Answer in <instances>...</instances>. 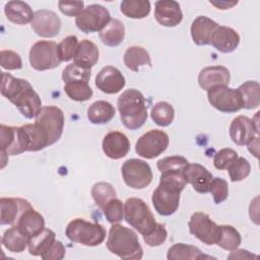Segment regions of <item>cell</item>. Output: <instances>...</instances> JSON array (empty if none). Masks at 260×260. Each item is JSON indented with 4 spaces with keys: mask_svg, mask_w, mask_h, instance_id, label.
Here are the masks:
<instances>
[{
    "mask_svg": "<svg viewBox=\"0 0 260 260\" xmlns=\"http://www.w3.org/2000/svg\"><path fill=\"white\" fill-rule=\"evenodd\" d=\"M1 94L12 103L27 119L36 118L41 111L42 101L31 84L22 78L2 72Z\"/></svg>",
    "mask_w": 260,
    "mask_h": 260,
    "instance_id": "1",
    "label": "cell"
},
{
    "mask_svg": "<svg viewBox=\"0 0 260 260\" xmlns=\"http://www.w3.org/2000/svg\"><path fill=\"white\" fill-rule=\"evenodd\" d=\"M186 184L183 172H162L159 184L151 196L155 211L164 216L174 214L179 208L180 195Z\"/></svg>",
    "mask_w": 260,
    "mask_h": 260,
    "instance_id": "2",
    "label": "cell"
},
{
    "mask_svg": "<svg viewBox=\"0 0 260 260\" xmlns=\"http://www.w3.org/2000/svg\"><path fill=\"white\" fill-rule=\"evenodd\" d=\"M107 248L125 260H139L143 256V249L135 232L118 223H113L110 228Z\"/></svg>",
    "mask_w": 260,
    "mask_h": 260,
    "instance_id": "3",
    "label": "cell"
},
{
    "mask_svg": "<svg viewBox=\"0 0 260 260\" xmlns=\"http://www.w3.org/2000/svg\"><path fill=\"white\" fill-rule=\"evenodd\" d=\"M117 108L123 125L129 130H136L142 127L148 116L145 98L135 88L122 92L118 98Z\"/></svg>",
    "mask_w": 260,
    "mask_h": 260,
    "instance_id": "4",
    "label": "cell"
},
{
    "mask_svg": "<svg viewBox=\"0 0 260 260\" xmlns=\"http://www.w3.org/2000/svg\"><path fill=\"white\" fill-rule=\"evenodd\" d=\"M64 113L56 106H45L35 118V127L47 146L56 143L64 130Z\"/></svg>",
    "mask_w": 260,
    "mask_h": 260,
    "instance_id": "5",
    "label": "cell"
},
{
    "mask_svg": "<svg viewBox=\"0 0 260 260\" xmlns=\"http://www.w3.org/2000/svg\"><path fill=\"white\" fill-rule=\"evenodd\" d=\"M65 235L71 242L87 247H95L104 242L107 232L98 222H90L83 218H74L67 224Z\"/></svg>",
    "mask_w": 260,
    "mask_h": 260,
    "instance_id": "6",
    "label": "cell"
},
{
    "mask_svg": "<svg viewBox=\"0 0 260 260\" xmlns=\"http://www.w3.org/2000/svg\"><path fill=\"white\" fill-rule=\"evenodd\" d=\"M124 217L126 222L142 236L150 233L157 223L148 205L136 197L128 198L125 201Z\"/></svg>",
    "mask_w": 260,
    "mask_h": 260,
    "instance_id": "7",
    "label": "cell"
},
{
    "mask_svg": "<svg viewBox=\"0 0 260 260\" xmlns=\"http://www.w3.org/2000/svg\"><path fill=\"white\" fill-rule=\"evenodd\" d=\"M0 147L3 169L9 155H18L22 152L29 151L28 136L22 126L0 125Z\"/></svg>",
    "mask_w": 260,
    "mask_h": 260,
    "instance_id": "8",
    "label": "cell"
},
{
    "mask_svg": "<svg viewBox=\"0 0 260 260\" xmlns=\"http://www.w3.org/2000/svg\"><path fill=\"white\" fill-rule=\"evenodd\" d=\"M122 178L125 184L132 189H144L152 181L153 175L150 166L138 158H129L122 165Z\"/></svg>",
    "mask_w": 260,
    "mask_h": 260,
    "instance_id": "9",
    "label": "cell"
},
{
    "mask_svg": "<svg viewBox=\"0 0 260 260\" xmlns=\"http://www.w3.org/2000/svg\"><path fill=\"white\" fill-rule=\"evenodd\" d=\"M30 66L37 71H45L58 67L61 63L57 44L53 41H38L29 50Z\"/></svg>",
    "mask_w": 260,
    "mask_h": 260,
    "instance_id": "10",
    "label": "cell"
},
{
    "mask_svg": "<svg viewBox=\"0 0 260 260\" xmlns=\"http://www.w3.org/2000/svg\"><path fill=\"white\" fill-rule=\"evenodd\" d=\"M111 20L109 10L100 4H91L75 17V24L84 34L101 31Z\"/></svg>",
    "mask_w": 260,
    "mask_h": 260,
    "instance_id": "11",
    "label": "cell"
},
{
    "mask_svg": "<svg viewBox=\"0 0 260 260\" xmlns=\"http://www.w3.org/2000/svg\"><path fill=\"white\" fill-rule=\"evenodd\" d=\"M169 135L158 129H151L141 135L135 144L136 153L147 159L160 155L169 146Z\"/></svg>",
    "mask_w": 260,
    "mask_h": 260,
    "instance_id": "12",
    "label": "cell"
},
{
    "mask_svg": "<svg viewBox=\"0 0 260 260\" xmlns=\"http://www.w3.org/2000/svg\"><path fill=\"white\" fill-rule=\"evenodd\" d=\"M188 226L190 234L205 245H214L219 239L220 225L216 224V222L204 212H194L190 217Z\"/></svg>",
    "mask_w": 260,
    "mask_h": 260,
    "instance_id": "13",
    "label": "cell"
},
{
    "mask_svg": "<svg viewBox=\"0 0 260 260\" xmlns=\"http://www.w3.org/2000/svg\"><path fill=\"white\" fill-rule=\"evenodd\" d=\"M209 104L219 112L236 113L243 109L238 89L229 86H216L207 90Z\"/></svg>",
    "mask_w": 260,
    "mask_h": 260,
    "instance_id": "14",
    "label": "cell"
},
{
    "mask_svg": "<svg viewBox=\"0 0 260 260\" xmlns=\"http://www.w3.org/2000/svg\"><path fill=\"white\" fill-rule=\"evenodd\" d=\"M30 26L39 37L54 38L60 32L61 20L54 11L41 9L35 12Z\"/></svg>",
    "mask_w": 260,
    "mask_h": 260,
    "instance_id": "15",
    "label": "cell"
},
{
    "mask_svg": "<svg viewBox=\"0 0 260 260\" xmlns=\"http://www.w3.org/2000/svg\"><path fill=\"white\" fill-rule=\"evenodd\" d=\"M30 207L32 206L26 199L2 197L0 199V223L2 225L17 224L20 216Z\"/></svg>",
    "mask_w": 260,
    "mask_h": 260,
    "instance_id": "16",
    "label": "cell"
},
{
    "mask_svg": "<svg viewBox=\"0 0 260 260\" xmlns=\"http://www.w3.org/2000/svg\"><path fill=\"white\" fill-rule=\"evenodd\" d=\"M94 83L102 92L115 94L124 88L126 80L118 68L114 66H106L96 74Z\"/></svg>",
    "mask_w": 260,
    "mask_h": 260,
    "instance_id": "17",
    "label": "cell"
},
{
    "mask_svg": "<svg viewBox=\"0 0 260 260\" xmlns=\"http://www.w3.org/2000/svg\"><path fill=\"white\" fill-rule=\"evenodd\" d=\"M229 132L232 141L240 146L247 145L255 136L259 135V130L256 129L252 119L242 115L233 119Z\"/></svg>",
    "mask_w": 260,
    "mask_h": 260,
    "instance_id": "18",
    "label": "cell"
},
{
    "mask_svg": "<svg viewBox=\"0 0 260 260\" xmlns=\"http://www.w3.org/2000/svg\"><path fill=\"white\" fill-rule=\"evenodd\" d=\"M154 18L162 26H177L183 19V13L180 4L174 0L156 1L154 8Z\"/></svg>",
    "mask_w": 260,
    "mask_h": 260,
    "instance_id": "19",
    "label": "cell"
},
{
    "mask_svg": "<svg viewBox=\"0 0 260 260\" xmlns=\"http://www.w3.org/2000/svg\"><path fill=\"white\" fill-rule=\"evenodd\" d=\"M183 175L187 184H191L196 192L201 194L209 192L213 176L202 165L188 164L183 171Z\"/></svg>",
    "mask_w": 260,
    "mask_h": 260,
    "instance_id": "20",
    "label": "cell"
},
{
    "mask_svg": "<svg viewBox=\"0 0 260 260\" xmlns=\"http://www.w3.org/2000/svg\"><path fill=\"white\" fill-rule=\"evenodd\" d=\"M104 153L112 159H120L126 156L130 150V141L128 137L120 131H111L107 133L102 142Z\"/></svg>",
    "mask_w": 260,
    "mask_h": 260,
    "instance_id": "21",
    "label": "cell"
},
{
    "mask_svg": "<svg viewBox=\"0 0 260 260\" xmlns=\"http://www.w3.org/2000/svg\"><path fill=\"white\" fill-rule=\"evenodd\" d=\"M231 73L228 68L221 65L203 68L198 75V84L204 90H209L216 86H229Z\"/></svg>",
    "mask_w": 260,
    "mask_h": 260,
    "instance_id": "22",
    "label": "cell"
},
{
    "mask_svg": "<svg viewBox=\"0 0 260 260\" xmlns=\"http://www.w3.org/2000/svg\"><path fill=\"white\" fill-rule=\"evenodd\" d=\"M239 44V34L234 28L224 25H218L210 40V45H212L218 52L224 54L234 52Z\"/></svg>",
    "mask_w": 260,
    "mask_h": 260,
    "instance_id": "23",
    "label": "cell"
},
{
    "mask_svg": "<svg viewBox=\"0 0 260 260\" xmlns=\"http://www.w3.org/2000/svg\"><path fill=\"white\" fill-rule=\"evenodd\" d=\"M218 26V23L212 20L211 18L200 15L197 16L191 24V37L197 46H206L210 45L211 37L215 30V28Z\"/></svg>",
    "mask_w": 260,
    "mask_h": 260,
    "instance_id": "24",
    "label": "cell"
},
{
    "mask_svg": "<svg viewBox=\"0 0 260 260\" xmlns=\"http://www.w3.org/2000/svg\"><path fill=\"white\" fill-rule=\"evenodd\" d=\"M99 58L100 51L98 46L93 42L85 39L78 43L73 63L80 67L90 69L98 63Z\"/></svg>",
    "mask_w": 260,
    "mask_h": 260,
    "instance_id": "25",
    "label": "cell"
},
{
    "mask_svg": "<svg viewBox=\"0 0 260 260\" xmlns=\"http://www.w3.org/2000/svg\"><path fill=\"white\" fill-rule=\"evenodd\" d=\"M4 13L9 21L19 25H25L31 22L35 15L26 2L17 0L8 1L4 6Z\"/></svg>",
    "mask_w": 260,
    "mask_h": 260,
    "instance_id": "26",
    "label": "cell"
},
{
    "mask_svg": "<svg viewBox=\"0 0 260 260\" xmlns=\"http://www.w3.org/2000/svg\"><path fill=\"white\" fill-rule=\"evenodd\" d=\"M17 225L25 237L29 239L45 229V218L34 207H30L20 216Z\"/></svg>",
    "mask_w": 260,
    "mask_h": 260,
    "instance_id": "27",
    "label": "cell"
},
{
    "mask_svg": "<svg viewBox=\"0 0 260 260\" xmlns=\"http://www.w3.org/2000/svg\"><path fill=\"white\" fill-rule=\"evenodd\" d=\"M116 114L114 106L107 101H96L92 103L87 109V119L90 123L102 125L109 123Z\"/></svg>",
    "mask_w": 260,
    "mask_h": 260,
    "instance_id": "28",
    "label": "cell"
},
{
    "mask_svg": "<svg viewBox=\"0 0 260 260\" xmlns=\"http://www.w3.org/2000/svg\"><path fill=\"white\" fill-rule=\"evenodd\" d=\"M125 66L131 71L138 72L143 66H151V59L149 53L139 46H131L127 48L123 55Z\"/></svg>",
    "mask_w": 260,
    "mask_h": 260,
    "instance_id": "29",
    "label": "cell"
},
{
    "mask_svg": "<svg viewBox=\"0 0 260 260\" xmlns=\"http://www.w3.org/2000/svg\"><path fill=\"white\" fill-rule=\"evenodd\" d=\"M56 241L55 233L50 229H44L27 241L28 253L32 256H42Z\"/></svg>",
    "mask_w": 260,
    "mask_h": 260,
    "instance_id": "30",
    "label": "cell"
},
{
    "mask_svg": "<svg viewBox=\"0 0 260 260\" xmlns=\"http://www.w3.org/2000/svg\"><path fill=\"white\" fill-rule=\"evenodd\" d=\"M99 37L104 45L108 47H117L124 41L125 26L119 19H111L100 31Z\"/></svg>",
    "mask_w": 260,
    "mask_h": 260,
    "instance_id": "31",
    "label": "cell"
},
{
    "mask_svg": "<svg viewBox=\"0 0 260 260\" xmlns=\"http://www.w3.org/2000/svg\"><path fill=\"white\" fill-rule=\"evenodd\" d=\"M28 239L20 231L17 224L6 230L2 236V245L5 249L12 253H21L27 246Z\"/></svg>",
    "mask_w": 260,
    "mask_h": 260,
    "instance_id": "32",
    "label": "cell"
},
{
    "mask_svg": "<svg viewBox=\"0 0 260 260\" xmlns=\"http://www.w3.org/2000/svg\"><path fill=\"white\" fill-rule=\"evenodd\" d=\"M243 108L256 109L260 105V84L255 80H248L242 83L238 88Z\"/></svg>",
    "mask_w": 260,
    "mask_h": 260,
    "instance_id": "33",
    "label": "cell"
},
{
    "mask_svg": "<svg viewBox=\"0 0 260 260\" xmlns=\"http://www.w3.org/2000/svg\"><path fill=\"white\" fill-rule=\"evenodd\" d=\"M167 258L169 260H200L209 257L205 256L201 250L195 246L178 243L169 248Z\"/></svg>",
    "mask_w": 260,
    "mask_h": 260,
    "instance_id": "34",
    "label": "cell"
},
{
    "mask_svg": "<svg viewBox=\"0 0 260 260\" xmlns=\"http://www.w3.org/2000/svg\"><path fill=\"white\" fill-rule=\"evenodd\" d=\"M151 6L148 0H124L120 4L121 12L133 19L146 17L150 12Z\"/></svg>",
    "mask_w": 260,
    "mask_h": 260,
    "instance_id": "35",
    "label": "cell"
},
{
    "mask_svg": "<svg viewBox=\"0 0 260 260\" xmlns=\"http://www.w3.org/2000/svg\"><path fill=\"white\" fill-rule=\"evenodd\" d=\"M64 83V91L70 100L75 102H85L92 98L93 91L87 81L71 80Z\"/></svg>",
    "mask_w": 260,
    "mask_h": 260,
    "instance_id": "36",
    "label": "cell"
},
{
    "mask_svg": "<svg viewBox=\"0 0 260 260\" xmlns=\"http://www.w3.org/2000/svg\"><path fill=\"white\" fill-rule=\"evenodd\" d=\"M150 117L156 125L160 127H167L174 121L175 110L170 103L158 102L152 107Z\"/></svg>",
    "mask_w": 260,
    "mask_h": 260,
    "instance_id": "37",
    "label": "cell"
},
{
    "mask_svg": "<svg viewBox=\"0 0 260 260\" xmlns=\"http://www.w3.org/2000/svg\"><path fill=\"white\" fill-rule=\"evenodd\" d=\"M242 242V238L240 233L230 224H221L220 225V236L216 243L217 246L226 251L236 250Z\"/></svg>",
    "mask_w": 260,
    "mask_h": 260,
    "instance_id": "38",
    "label": "cell"
},
{
    "mask_svg": "<svg viewBox=\"0 0 260 260\" xmlns=\"http://www.w3.org/2000/svg\"><path fill=\"white\" fill-rule=\"evenodd\" d=\"M90 194L93 201L101 209H103L111 199L117 197L115 188L107 182L95 183L91 188Z\"/></svg>",
    "mask_w": 260,
    "mask_h": 260,
    "instance_id": "39",
    "label": "cell"
},
{
    "mask_svg": "<svg viewBox=\"0 0 260 260\" xmlns=\"http://www.w3.org/2000/svg\"><path fill=\"white\" fill-rule=\"evenodd\" d=\"M230 179L232 182H240L245 180L251 173L250 162L242 156H238L228 168Z\"/></svg>",
    "mask_w": 260,
    "mask_h": 260,
    "instance_id": "40",
    "label": "cell"
},
{
    "mask_svg": "<svg viewBox=\"0 0 260 260\" xmlns=\"http://www.w3.org/2000/svg\"><path fill=\"white\" fill-rule=\"evenodd\" d=\"M78 46V40L75 36H68L63 39L57 45V53L60 61L68 62L74 58L76 49Z\"/></svg>",
    "mask_w": 260,
    "mask_h": 260,
    "instance_id": "41",
    "label": "cell"
},
{
    "mask_svg": "<svg viewBox=\"0 0 260 260\" xmlns=\"http://www.w3.org/2000/svg\"><path fill=\"white\" fill-rule=\"evenodd\" d=\"M189 164L188 159L182 155H173L160 158L156 166L160 173L162 172H183L185 167Z\"/></svg>",
    "mask_w": 260,
    "mask_h": 260,
    "instance_id": "42",
    "label": "cell"
},
{
    "mask_svg": "<svg viewBox=\"0 0 260 260\" xmlns=\"http://www.w3.org/2000/svg\"><path fill=\"white\" fill-rule=\"evenodd\" d=\"M102 210L110 223H118L124 217V204L117 197L111 199Z\"/></svg>",
    "mask_w": 260,
    "mask_h": 260,
    "instance_id": "43",
    "label": "cell"
},
{
    "mask_svg": "<svg viewBox=\"0 0 260 260\" xmlns=\"http://www.w3.org/2000/svg\"><path fill=\"white\" fill-rule=\"evenodd\" d=\"M91 69L80 67L74 63L67 65L62 71V79L64 82L71 80H84L89 81Z\"/></svg>",
    "mask_w": 260,
    "mask_h": 260,
    "instance_id": "44",
    "label": "cell"
},
{
    "mask_svg": "<svg viewBox=\"0 0 260 260\" xmlns=\"http://www.w3.org/2000/svg\"><path fill=\"white\" fill-rule=\"evenodd\" d=\"M209 192L213 197L215 204H220L226 200L229 196L228 182L222 178H213L211 181Z\"/></svg>",
    "mask_w": 260,
    "mask_h": 260,
    "instance_id": "45",
    "label": "cell"
},
{
    "mask_svg": "<svg viewBox=\"0 0 260 260\" xmlns=\"http://www.w3.org/2000/svg\"><path fill=\"white\" fill-rule=\"evenodd\" d=\"M238 157L236 150L232 148H222L217 151L213 158V165L217 170H228L230 165Z\"/></svg>",
    "mask_w": 260,
    "mask_h": 260,
    "instance_id": "46",
    "label": "cell"
},
{
    "mask_svg": "<svg viewBox=\"0 0 260 260\" xmlns=\"http://www.w3.org/2000/svg\"><path fill=\"white\" fill-rule=\"evenodd\" d=\"M168 238V232L161 223H156L155 228L148 233L147 235L143 236V240L149 247H157L160 246L166 242Z\"/></svg>",
    "mask_w": 260,
    "mask_h": 260,
    "instance_id": "47",
    "label": "cell"
},
{
    "mask_svg": "<svg viewBox=\"0 0 260 260\" xmlns=\"http://www.w3.org/2000/svg\"><path fill=\"white\" fill-rule=\"evenodd\" d=\"M1 67L5 70H17L22 67V60L19 54L11 50L1 51Z\"/></svg>",
    "mask_w": 260,
    "mask_h": 260,
    "instance_id": "48",
    "label": "cell"
},
{
    "mask_svg": "<svg viewBox=\"0 0 260 260\" xmlns=\"http://www.w3.org/2000/svg\"><path fill=\"white\" fill-rule=\"evenodd\" d=\"M60 11L67 16H77L84 8L83 1H59Z\"/></svg>",
    "mask_w": 260,
    "mask_h": 260,
    "instance_id": "49",
    "label": "cell"
},
{
    "mask_svg": "<svg viewBox=\"0 0 260 260\" xmlns=\"http://www.w3.org/2000/svg\"><path fill=\"white\" fill-rule=\"evenodd\" d=\"M65 247L60 241H55L49 250L44 253L41 258L44 260H61L65 257Z\"/></svg>",
    "mask_w": 260,
    "mask_h": 260,
    "instance_id": "50",
    "label": "cell"
},
{
    "mask_svg": "<svg viewBox=\"0 0 260 260\" xmlns=\"http://www.w3.org/2000/svg\"><path fill=\"white\" fill-rule=\"evenodd\" d=\"M229 259H251V258H257L256 255L250 253L248 250H244V249H236L234 251H232V253L228 256Z\"/></svg>",
    "mask_w": 260,
    "mask_h": 260,
    "instance_id": "51",
    "label": "cell"
},
{
    "mask_svg": "<svg viewBox=\"0 0 260 260\" xmlns=\"http://www.w3.org/2000/svg\"><path fill=\"white\" fill-rule=\"evenodd\" d=\"M248 150L254 154L255 157H258V153H259V135L255 136L248 144Z\"/></svg>",
    "mask_w": 260,
    "mask_h": 260,
    "instance_id": "52",
    "label": "cell"
},
{
    "mask_svg": "<svg viewBox=\"0 0 260 260\" xmlns=\"http://www.w3.org/2000/svg\"><path fill=\"white\" fill-rule=\"evenodd\" d=\"M210 4L216 6L218 9H229L231 7H233L234 5H236L238 2H226V1H222V2H209Z\"/></svg>",
    "mask_w": 260,
    "mask_h": 260,
    "instance_id": "53",
    "label": "cell"
}]
</instances>
